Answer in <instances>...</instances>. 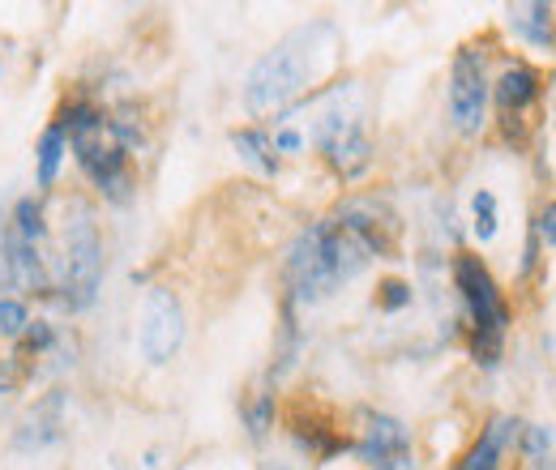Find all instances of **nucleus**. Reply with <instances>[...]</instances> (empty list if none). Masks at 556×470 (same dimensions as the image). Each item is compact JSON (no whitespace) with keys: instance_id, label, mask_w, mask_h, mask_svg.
I'll return each mask as SVG.
<instances>
[{"instance_id":"4","label":"nucleus","mask_w":556,"mask_h":470,"mask_svg":"<svg viewBox=\"0 0 556 470\" xmlns=\"http://www.w3.org/2000/svg\"><path fill=\"white\" fill-rule=\"evenodd\" d=\"M454 291L463 295L467 317H471V334H467L471 359L480 368H496L501 351H505V334H509V304H505L492 269L476 253H458L454 257Z\"/></svg>"},{"instance_id":"14","label":"nucleus","mask_w":556,"mask_h":470,"mask_svg":"<svg viewBox=\"0 0 556 470\" xmlns=\"http://www.w3.org/2000/svg\"><path fill=\"white\" fill-rule=\"evenodd\" d=\"M61 428H65V394L52 390L43 403L26 415V423L17 428L13 445H17V449H43V445L61 441Z\"/></svg>"},{"instance_id":"2","label":"nucleus","mask_w":556,"mask_h":470,"mask_svg":"<svg viewBox=\"0 0 556 470\" xmlns=\"http://www.w3.org/2000/svg\"><path fill=\"white\" fill-rule=\"evenodd\" d=\"M372 262L359 236H351L339 218H321L295 236L287 249V300L291 304H321L343 282Z\"/></svg>"},{"instance_id":"11","label":"nucleus","mask_w":556,"mask_h":470,"mask_svg":"<svg viewBox=\"0 0 556 470\" xmlns=\"http://www.w3.org/2000/svg\"><path fill=\"white\" fill-rule=\"evenodd\" d=\"M355 458L368 470H416V454H412V432L394 419V415H364L359 436L351 441Z\"/></svg>"},{"instance_id":"23","label":"nucleus","mask_w":556,"mask_h":470,"mask_svg":"<svg viewBox=\"0 0 556 470\" xmlns=\"http://www.w3.org/2000/svg\"><path fill=\"white\" fill-rule=\"evenodd\" d=\"M26 326H30L26 304H17V300H0V338H22L26 334Z\"/></svg>"},{"instance_id":"22","label":"nucleus","mask_w":556,"mask_h":470,"mask_svg":"<svg viewBox=\"0 0 556 470\" xmlns=\"http://www.w3.org/2000/svg\"><path fill=\"white\" fill-rule=\"evenodd\" d=\"M377 304H381L386 313L407 308V304H412V282H403V278H386V282L377 287Z\"/></svg>"},{"instance_id":"6","label":"nucleus","mask_w":556,"mask_h":470,"mask_svg":"<svg viewBox=\"0 0 556 470\" xmlns=\"http://www.w3.org/2000/svg\"><path fill=\"white\" fill-rule=\"evenodd\" d=\"M9 262H13V282L35 295H52V257H48V223H43V202L22 198L13 205L9 223Z\"/></svg>"},{"instance_id":"7","label":"nucleus","mask_w":556,"mask_h":470,"mask_svg":"<svg viewBox=\"0 0 556 470\" xmlns=\"http://www.w3.org/2000/svg\"><path fill=\"white\" fill-rule=\"evenodd\" d=\"M317 145H321L326 163H330L343 180H355V176L368 172V163H372L368 129H364V120H359L355 107H343V94H334V103L321 112V120H317Z\"/></svg>"},{"instance_id":"20","label":"nucleus","mask_w":556,"mask_h":470,"mask_svg":"<svg viewBox=\"0 0 556 470\" xmlns=\"http://www.w3.org/2000/svg\"><path fill=\"white\" fill-rule=\"evenodd\" d=\"M244 419H249V436L262 441L275 419V394H253V403L244 406Z\"/></svg>"},{"instance_id":"5","label":"nucleus","mask_w":556,"mask_h":470,"mask_svg":"<svg viewBox=\"0 0 556 470\" xmlns=\"http://www.w3.org/2000/svg\"><path fill=\"white\" fill-rule=\"evenodd\" d=\"M103 287V236L86 205H73L61 240V304L70 313H81L99 300Z\"/></svg>"},{"instance_id":"21","label":"nucleus","mask_w":556,"mask_h":470,"mask_svg":"<svg viewBox=\"0 0 556 470\" xmlns=\"http://www.w3.org/2000/svg\"><path fill=\"white\" fill-rule=\"evenodd\" d=\"M30 377H35L30 364H22L17 355H0V394H17Z\"/></svg>"},{"instance_id":"16","label":"nucleus","mask_w":556,"mask_h":470,"mask_svg":"<svg viewBox=\"0 0 556 470\" xmlns=\"http://www.w3.org/2000/svg\"><path fill=\"white\" fill-rule=\"evenodd\" d=\"M231 145H236V154H240L249 167H257L262 176H278L275 137L266 134V129H236V134H231Z\"/></svg>"},{"instance_id":"13","label":"nucleus","mask_w":556,"mask_h":470,"mask_svg":"<svg viewBox=\"0 0 556 470\" xmlns=\"http://www.w3.org/2000/svg\"><path fill=\"white\" fill-rule=\"evenodd\" d=\"M518 428H522L518 419L496 415L484 432H480V441L467 449V458L458 462V470H505V454H509V445H518V436H522Z\"/></svg>"},{"instance_id":"25","label":"nucleus","mask_w":556,"mask_h":470,"mask_svg":"<svg viewBox=\"0 0 556 470\" xmlns=\"http://www.w3.org/2000/svg\"><path fill=\"white\" fill-rule=\"evenodd\" d=\"M17 282H13V262H9V231H4V223H0V291H13Z\"/></svg>"},{"instance_id":"10","label":"nucleus","mask_w":556,"mask_h":470,"mask_svg":"<svg viewBox=\"0 0 556 470\" xmlns=\"http://www.w3.org/2000/svg\"><path fill=\"white\" fill-rule=\"evenodd\" d=\"M138 342H141V355L150 364H167L180 351V342H185V308H180V300L167 287H150L146 291Z\"/></svg>"},{"instance_id":"15","label":"nucleus","mask_w":556,"mask_h":470,"mask_svg":"<svg viewBox=\"0 0 556 470\" xmlns=\"http://www.w3.org/2000/svg\"><path fill=\"white\" fill-rule=\"evenodd\" d=\"M509 30L518 39H527L531 48H544L553 52L556 48V9L535 0V4H509Z\"/></svg>"},{"instance_id":"17","label":"nucleus","mask_w":556,"mask_h":470,"mask_svg":"<svg viewBox=\"0 0 556 470\" xmlns=\"http://www.w3.org/2000/svg\"><path fill=\"white\" fill-rule=\"evenodd\" d=\"M65 150H70V137L61 125H52L48 134L39 137V189H52L56 185V176H61V163H65Z\"/></svg>"},{"instance_id":"19","label":"nucleus","mask_w":556,"mask_h":470,"mask_svg":"<svg viewBox=\"0 0 556 470\" xmlns=\"http://www.w3.org/2000/svg\"><path fill=\"white\" fill-rule=\"evenodd\" d=\"M471 231H476V240L480 244H488V240H496V198L488 193V189H480L476 193V202H471Z\"/></svg>"},{"instance_id":"8","label":"nucleus","mask_w":556,"mask_h":470,"mask_svg":"<svg viewBox=\"0 0 556 470\" xmlns=\"http://www.w3.org/2000/svg\"><path fill=\"white\" fill-rule=\"evenodd\" d=\"M488 99H492V81L484 73V52H476L471 43L458 48L454 68H450V120L458 134H480L488 120Z\"/></svg>"},{"instance_id":"1","label":"nucleus","mask_w":556,"mask_h":470,"mask_svg":"<svg viewBox=\"0 0 556 470\" xmlns=\"http://www.w3.org/2000/svg\"><path fill=\"white\" fill-rule=\"evenodd\" d=\"M334 52H339V39H334L330 22H308V26L291 30L253 65L249 81H244V107L253 116L282 112L291 99H300L304 90H313V81H321L330 73Z\"/></svg>"},{"instance_id":"27","label":"nucleus","mask_w":556,"mask_h":470,"mask_svg":"<svg viewBox=\"0 0 556 470\" xmlns=\"http://www.w3.org/2000/svg\"><path fill=\"white\" fill-rule=\"evenodd\" d=\"M266 470H287V467H266Z\"/></svg>"},{"instance_id":"9","label":"nucleus","mask_w":556,"mask_h":470,"mask_svg":"<svg viewBox=\"0 0 556 470\" xmlns=\"http://www.w3.org/2000/svg\"><path fill=\"white\" fill-rule=\"evenodd\" d=\"M544 94V77L540 68L527 65V61H514V65L501 68V77L492 81V99H496V120H501V134L509 141H522L527 137V116L531 107L540 103Z\"/></svg>"},{"instance_id":"3","label":"nucleus","mask_w":556,"mask_h":470,"mask_svg":"<svg viewBox=\"0 0 556 470\" xmlns=\"http://www.w3.org/2000/svg\"><path fill=\"white\" fill-rule=\"evenodd\" d=\"M61 129L70 137L77 167L86 172V180L103 198L125 202L129 189H134V176H129V141L121 134V125L108 112H99L94 103H70Z\"/></svg>"},{"instance_id":"26","label":"nucleus","mask_w":556,"mask_h":470,"mask_svg":"<svg viewBox=\"0 0 556 470\" xmlns=\"http://www.w3.org/2000/svg\"><path fill=\"white\" fill-rule=\"evenodd\" d=\"M300 145H304V137H300V134H291V129H282V134L275 137V150H287V154H295Z\"/></svg>"},{"instance_id":"24","label":"nucleus","mask_w":556,"mask_h":470,"mask_svg":"<svg viewBox=\"0 0 556 470\" xmlns=\"http://www.w3.org/2000/svg\"><path fill=\"white\" fill-rule=\"evenodd\" d=\"M535 240L544 249H556V202H548L540 209V223H535Z\"/></svg>"},{"instance_id":"12","label":"nucleus","mask_w":556,"mask_h":470,"mask_svg":"<svg viewBox=\"0 0 556 470\" xmlns=\"http://www.w3.org/2000/svg\"><path fill=\"white\" fill-rule=\"evenodd\" d=\"M334 218L348 227L351 236L364 240V249L372 257H394L399 253V236H403V218L377 198H348L334 209Z\"/></svg>"},{"instance_id":"18","label":"nucleus","mask_w":556,"mask_h":470,"mask_svg":"<svg viewBox=\"0 0 556 470\" xmlns=\"http://www.w3.org/2000/svg\"><path fill=\"white\" fill-rule=\"evenodd\" d=\"M522 470H553V432L540 423L522 428Z\"/></svg>"}]
</instances>
